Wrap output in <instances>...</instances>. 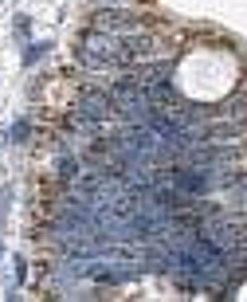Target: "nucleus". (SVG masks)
I'll return each instance as SVG.
<instances>
[{
  "label": "nucleus",
  "mask_w": 247,
  "mask_h": 302,
  "mask_svg": "<svg viewBox=\"0 0 247 302\" xmlns=\"http://www.w3.org/2000/svg\"><path fill=\"white\" fill-rule=\"evenodd\" d=\"M94 4H130V0H94Z\"/></svg>",
  "instance_id": "obj_3"
},
{
  "label": "nucleus",
  "mask_w": 247,
  "mask_h": 302,
  "mask_svg": "<svg viewBox=\"0 0 247 302\" xmlns=\"http://www.w3.org/2000/svg\"><path fill=\"white\" fill-rule=\"evenodd\" d=\"M28 137H32V122H24V118H20V122L12 126V142H28Z\"/></svg>",
  "instance_id": "obj_1"
},
{
  "label": "nucleus",
  "mask_w": 247,
  "mask_h": 302,
  "mask_svg": "<svg viewBox=\"0 0 247 302\" xmlns=\"http://www.w3.org/2000/svg\"><path fill=\"white\" fill-rule=\"evenodd\" d=\"M47 51V44H35V47H24V63H35V59Z\"/></svg>",
  "instance_id": "obj_2"
},
{
  "label": "nucleus",
  "mask_w": 247,
  "mask_h": 302,
  "mask_svg": "<svg viewBox=\"0 0 247 302\" xmlns=\"http://www.w3.org/2000/svg\"><path fill=\"white\" fill-rule=\"evenodd\" d=\"M0 137H4V134H0Z\"/></svg>",
  "instance_id": "obj_4"
}]
</instances>
